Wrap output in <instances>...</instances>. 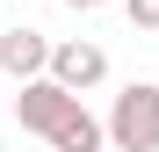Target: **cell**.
Instances as JSON below:
<instances>
[{"label": "cell", "instance_id": "cell-1", "mask_svg": "<svg viewBox=\"0 0 159 152\" xmlns=\"http://www.w3.org/2000/svg\"><path fill=\"white\" fill-rule=\"evenodd\" d=\"M109 138H116V152H159V87L130 80V87L116 94V109H109Z\"/></svg>", "mask_w": 159, "mask_h": 152}, {"label": "cell", "instance_id": "cell-2", "mask_svg": "<svg viewBox=\"0 0 159 152\" xmlns=\"http://www.w3.org/2000/svg\"><path fill=\"white\" fill-rule=\"evenodd\" d=\"M80 109V94L58 80V72H36V80H22V94H15V116H22V131H36V138H51L58 123Z\"/></svg>", "mask_w": 159, "mask_h": 152}, {"label": "cell", "instance_id": "cell-3", "mask_svg": "<svg viewBox=\"0 0 159 152\" xmlns=\"http://www.w3.org/2000/svg\"><path fill=\"white\" fill-rule=\"evenodd\" d=\"M51 72H58L72 94H87V87L109 80V51H101V44H58V51H51Z\"/></svg>", "mask_w": 159, "mask_h": 152}, {"label": "cell", "instance_id": "cell-4", "mask_svg": "<svg viewBox=\"0 0 159 152\" xmlns=\"http://www.w3.org/2000/svg\"><path fill=\"white\" fill-rule=\"evenodd\" d=\"M51 51L58 44H51L43 29H7L0 36V65H7L15 80H36V72H51Z\"/></svg>", "mask_w": 159, "mask_h": 152}, {"label": "cell", "instance_id": "cell-5", "mask_svg": "<svg viewBox=\"0 0 159 152\" xmlns=\"http://www.w3.org/2000/svg\"><path fill=\"white\" fill-rule=\"evenodd\" d=\"M101 138H109V123H94L87 109H72L58 131H51V152H101Z\"/></svg>", "mask_w": 159, "mask_h": 152}, {"label": "cell", "instance_id": "cell-6", "mask_svg": "<svg viewBox=\"0 0 159 152\" xmlns=\"http://www.w3.org/2000/svg\"><path fill=\"white\" fill-rule=\"evenodd\" d=\"M130 7V29H145V36H159V0H123Z\"/></svg>", "mask_w": 159, "mask_h": 152}, {"label": "cell", "instance_id": "cell-7", "mask_svg": "<svg viewBox=\"0 0 159 152\" xmlns=\"http://www.w3.org/2000/svg\"><path fill=\"white\" fill-rule=\"evenodd\" d=\"M65 7H109V0H65Z\"/></svg>", "mask_w": 159, "mask_h": 152}]
</instances>
